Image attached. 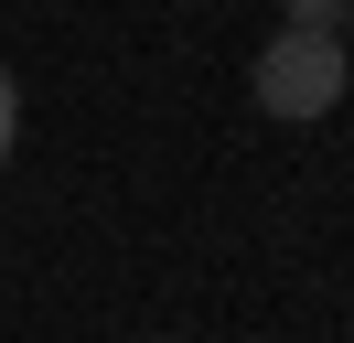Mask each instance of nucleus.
<instances>
[{"label": "nucleus", "instance_id": "1", "mask_svg": "<svg viewBox=\"0 0 354 343\" xmlns=\"http://www.w3.org/2000/svg\"><path fill=\"white\" fill-rule=\"evenodd\" d=\"M247 86H258V107H268V118H290V129L333 118V107H344V86H354V64H344V33H301V21H279Z\"/></svg>", "mask_w": 354, "mask_h": 343}, {"label": "nucleus", "instance_id": "2", "mask_svg": "<svg viewBox=\"0 0 354 343\" xmlns=\"http://www.w3.org/2000/svg\"><path fill=\"white\" fill-rule=\"evenodd\" d=\"M279 11L301 21V33H344V21H354V0H279Z\"/></svg>", "mask_w": 354, "mask_h": 343}, {"label": "nucleus", "instance_id": "3", "mask_svg": "<svg viewBox=\"0 0 354 343\" xmlns=\"http://www.w3.org/2000/svg\"><path fill=\"white\" fill-rule=\"evenodd\" d=\"M11 140H22V75L0 64V161H11Z\"/></svg>", "mask_w": 354, "mask_h": 343}]
</instances>
